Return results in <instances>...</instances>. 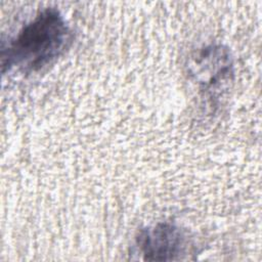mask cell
<instances>
[{
	"instance_id": "obj_1",
	"label": "cell",
	"mask_w": 262,
	"mask_h": 262,
	"mask_svg": "<svg viewBox=\"0 0 262 262\" xmlns=\"http://www.w3.org/2000/svg\"><path fill=\"white\" fill-rule=\"evenodd\" d=\"M72 41L73 33L60 11L44 8L2 47V72H38L59 57Z\"/></svg>"
},
{
	"instance_id": "obj_2",
	"label": "cell",
	"mask_w": 262,
	"mask_h": 262,
	"mask_svg": "<svg viewBox=\"0 0 262 262\" xmlns=\"http://www.w3.org/2000/svg\"><path fill=\"white\" fill-rule=\"evenodd\" d=\"M190 73L201 90L213 100L220 90L229 85L233 77L230 51L221 44L203 46L191 58Z\"/></svg>"
},
{
	"instance_id": "obj_3",
	"label": "cell",
	"mask_w": 262,
	"mask_h": 262,
	"mask_svg": "<svg viewBox=\"0 0 262 262\" xmlns=\"http://www.w3.org/2000/svg\"><path fill=\"white\" fill-rule=\"evenodd\" d=\"M188 234L171 222H160L141 229L135 241L139 254L145 261H172L187 252Z\"/></svg>"
}]
</instances>
